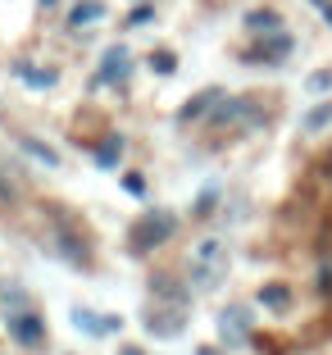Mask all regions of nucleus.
Returning <instances> with one entry per match:
<instances>
[{"label": "nucleus", "mask_w": 332, "mask_h": 355, "mask_svg": "<svg viewBox=\"0 0 332 355\" xmlns=\"http://www.w3.org/2000/svg\"><path fill=\"white\" fill-rule=\"evenodd\" d=\"M223 273H228V246L218 237H205L196 246V255H191V287H196V292H209V287L223 282Z\"/></svg>", "instance_id": "obj_1"}, {"label": "nucleus", "mask_w": 332, "mask_h": 355, "mask_svg": "<svg viewBox=\"0 0 332 355\" xmlns=\"http://www.w3.org/2000/svg\"><path fill=\"white\" fill-rule=\"evenodd\" d=\"M173 232H177V214L173 209H146L141 219L132 223V246L137 255H146V251H155V246H164V241H173Z\"/></svg>", "instance_id": "obj_2"}, {"label": "nucleus", "mask_w": 332, "mask_h": 355, "mask_svg": "<svg viewBox=\"0 0 332 355\" xmlns=\"http://www.w3.org/2000/svg\"><path fill=\"white\" fill-rule=\"evenodd\" d=\"M209 119H214V128H255L260 123V105L241 101V96H223V101L209 110Z\"/></svg>", "instance_id": "obj_3"}, {"label": "nucleus", "mask_w": 332, "mask_h": 355, "mask_svg": "<svg viewBox=\"0 0 332 355\" xmlns=\"http://www.w3.org/2000/svg\"><path fill=\"white\" fill-rule=\"evenodd\" d=\"M141 324L150 337H177L182 328H187V305H150V310L141 314Z\"/></svg>", "instance_id": "obj_4"}, {"label": "nucleus", "mask_w": 332, "mask_h": 355, "mask_svg": "<svg viewBox=\"0 0 332 355\" xmlns=\"http://www.w3.org/2000/svg\"><path fill=\"white\" fill-rule=\"evenodd\" d=\"M250 328H255V314H250L246 305H228V310L218 314V337H223V346L250 342Z\"/></svg>", "instance_id": "obj_5"}, {"label": "nucleus", "mask_w": 332, "mask_h": 355, "mask_svg": "<svg viewBox=\"0 0 332 355\" xmlns=\"http://www.w3.org/2000/svg\"><path fill=\"white\" fill-rule=\"evenodd\" d=\"M128 69H132V55H128V46H110V51L101 55V69H96V87L123 83Z\"/></svg>", "instance_id": "obj_6"}, {"label": "nucleus", "mask_w": 332, "mask_h": 355, "mask_svg": "<svg viewBox=\"0 0 332 355\" xmlns=\"http://www.w3.org/2000/svg\"><path fill=\"white\" fill-rule=\"evenodd\" d=\"M291 51H296V42H291L287 32H269V37H260V46H255L246 60L250 64H282Z\"/></svg>", "instance_id": "obj_7"}, {"label": "nucleus", "mask_w": 332, "mask_h": 355, "mask_svg": "<svg viewBox=\"0 0 332 355\" xmlns=\"http://www.w3.org/2000/svg\"><path fill=\"white\" fill-rule=\"evenodd\" d=\"M10 333H14V342H19V346H42V337H46V324H42V314L19 310V314L10 319Z\"/></svg>", "instance_id": "obj_8"}, {"label": "nucleus", "mask_w": 332, "mask_h": 355, "mask_svg": "<svg viewBox=\"0 0 332 355\" xmlns=\"http://www.w3.org/2000/svg\"><path fill=\"white\" fill-rule=\"evenodd\" d=\"M223 101V92H218V87H209V92H196L191 96L187 105H182V110H177V123H191V119H205L209 110H214V105Z\"/></svg>", "instance_id": "obj_9"}, {"label": "nucleus", "mask_w": 332, "mask_h": 355, "mask_svg": "<svg viewBox=\"0 0 332 355\" xmlns=\"http://www.w3.org/2000/svg\"><path fill=\"white\" fill-rule=\"evenodd\" d=\"M150 296H159V301H173V305H187V301H191V292L182 287V282H173L168 273H155V278H150Z\"/></svg>", "instance_id": "obj_10"}, {"label": "nucleus", "mask_w": 332, "mask_h": 355, "mask_svg": "<svg viewBox=\"0 0 332 355\" xmlns=\"http://www.w3.org/2000/svg\"><path fill=\"white\" fill-rule=\"evenodd\" d=\"M73 324L82 328V333H91V337H110V333L123 328V319H96L91 310H73Z\"/></svg>", "instance_id": "obj_11"}, {"label": "nucleus", "mask_w": 332, "mask_h": 355, "mask_svg": "<svg viewBox=\"0 0 332 355\" xmlns=\"http://www.w3.org/2000/svg\"><path fill=\"white\" fill-rule=\"evenodd\" d=\"M260 305L273 310V314H287L291 310V287H287V282H264V287H260Z\"/></svg>", "instance_id": "obj_12"}, {"label": "nucleus", "mask_w": 332, "mask_h": 355, "mask_svg": "<svg viewBox=\"0 0 332 355\" xmlns=\"http://www.w3.org/2000/svg\"><path fill=\"white\" fill-rule=\"evenodd\" d=\"M241 23H246V32H255V37H269V32H282V14H278V10H250Z\"/></svg>", "instance_id": "obj_13"}, {"label": "nucleus", "mask_w": 332, "mask_h": 355, "mask_svg": "<svg viewBox=\"0 0 332 355\" xmlns=\"http://www.w3.org/2000/svg\"><path fill=\"white\" fill-rule=\"evenodd\" d=\"M328 128H332V101H319L314 110H305V119H301V132H305V137L328 132Z\"/></svg>", "instance_id": "obj_14"}, {"label": "nucleus", "mask_w": 332, "mask_h": 355, "mask_svg": "<svg viewBox=\"0 0 332 355\" xmlns=\"http://www.w3.org/2000/svg\"><path fill=\"white\" fill-rule=\"evenodd\" d=\"M19 146H23V155H32L37 164H46V168H60V150H51L42 141V137H19Z\"/></svg>", "instance_id": "obj_15"}, {"label": "nucleus", "mask_w": 332, "mask_h": 355, "mask_svg": "<svg viewBox=\"0 0 332 355\" xmlns=\"http://www.w3.org/2000/svg\"><path fill=\"white\" fill-rule=\"evenodd\" d=\"M119 159H123V137L110 132L101 146H96V168H119Z\"/></svg>", "instance_id": "obj_16"}, {"label": "nucleus", "mask_w": 332, "mask_h": 355, "mask_svg": "<svg viewBox=\"0 0 332 355\" xmlns=\"http://www.w3.org/2000/svg\"><path fill=\"white\" fill-rule=\"evenodd\" d=\"M101 19H105L101 0H82V5H73V10H69V28H87V23H101Z\"/></svg>", "instance_id": "obj_17"}, {"label": "nucleus", "mask_w": 332, "mask_h": 355, "mask_svg": "<svg viewBox=\"0 0 332 355\" xmlns=\"http://www.w3.org/2000/svg\"><path fill=\"white\" fill-rule=\"evenodd\" d=\"M14 78L19 83H28V87H55V69H37V64H14Z\"/></svg>", "instance_id": "obj_18"}, {"label": "nucleus", "mask_w": 332, "mask_h": 355, "mask_svg": "<svg viewBox=\"0 0 332 355\" xmlns=\"http://www.w3.org/2000/svg\"><path fill=\"white\" fill-rule=\"evenodd\" d=\"M0 305H5V319H14L19 310H28V292L19 282H0Z\"/></svg>", "instance_id": "obj_19"}, {"label": "nucleus", "mask_w": 332, "mask_h": 355, "mask_svg": "<svg viewBox=\"0 0 332 355\" xmlns=\"http://www.w3.org/2000/svg\"><path fill=\"white\" fill-rule=\"evenodd\" d=\"M150 73H159V78H168V73H177V55L173 51H150Z\"/></svg>", "instance_id": "obj_20"}, {"label": "nucleus", "mask_w": 332, "mask_h": 355, "mask_svg": "<svg viewBox=\"0 0 332 355\" xmlns=\"http://www.w3.org/2000/svg\"><path fill=\"white\" fill-rule=\"evenodd\" d=\"M60 255H69L73 264H87V260H91L82 241H78V237H64V232H60Z\"/></svg>", "instance_id": "obj_21"}, {"label": "nucleus", "mask_w": 332, "mask_h": 355, "mask_svg": "<svg viewBox=\"0 0 332 355\" xmlns=\"http://www.w3.org/2000/svg\"><path fill=\"white\" fill-rule=\"evenodd\" d=\"M305 92H310V96H328V92H332V69L310 73V78H305Z\"/></svg>", "instance_id": "obj_22"}, {"label": "nucleus", "mask_w": 332, "mask_h": 355, "mask_svg": "<svg viewBox=\"0 0 332 355\" xmlns=\"http://www.w3.org/2000/svg\"><path fill=\"white\" fill-rule=\"evenodd\" d=\"M214 205H218V187H205L196 196V219H205V214H214Z\"/></svg>", "instance_id": "obj_23"}, {"label": "nucleus", "mask_w": 332, "mask_h": 355, "mask_svg": "<svg viewBox=\"0 0 332 355\" xmlns=\"http://www.w3.org/2000/svg\"><path fill=\"white\" fill-rule=\"evenodd\" d=\"M123 191L141 200V196H146V178H141V173H123Z\"/></svg>", "instance_id": "obj_24"}, {"label": "nucleus", "mask_w": 332, "mask_h": 355, "mask_svg": "<svg viewBox=\"0 0 332 355\" xmlns=\"http://www.w3.org/2000/svg\"><path fill=\"white\" fill-rule=\"evenodd\" d=\"M319 292H323V296H332V255L319 264Z\"/></svg>", "instance_id": "obj_25"}, {"label": "nucleus", "mask_w": 332, "mask_h": 355, "mask_svg": "<svg viewBox=\"0 0 332 355\" xmlns=\"http://www.w3.org/2000/svg\"><path fill=\"white\" fill-rule=\"evenodd\" d=\"M155 19V10H150V5H137L132 14H128V28H141V23H150Z\"/></svg>", "instance_id": "obj_26"}, {"label": "nucleus", "mask_w": 332, "mask_h": 355, "mask_svg": "<svg viewBox=\"0 0 332 355\" xmlns=\"http://www.w3.org/2000/svg\"><path fill=\"white\" fill-rule=\"evenodd\" d=\"M0 200H5V205H14V200H19V191H14V182H5V173H0Z\"/></svg>", "instance_id": "obj_27"}, {"label": "nucleus", "mask_w": 332, "mask_h": 355, "mask_svg": "<svg viewBox=\"0 0 332 355\" xmlns=\"http://www.w3.org/2000/svg\"><path fill=\"white\" fill-rule=\"evenodd\" d=\"M119 355H146V351H141V346H123V351H119Z\"/></svg>", "instance_id": "obj_28"}, {"label": "nucleus", "mask_w": 332, "mask_h": 355, "mask_svg": "<svg viewBox=\"0 0 332 355\" xmlns=\"http://www.w3.org/2000/svg\"><path fill=\"white\" fill-rule=\"evenodd\" d=\"M323 19H328V28H332V0H328V5H323Z\"/></svg>", "instance_id": "obj_29"}, {"label": "nucleus", "mask_w": 332, "mask_h": 355, "mask_svg": "<svg viewBox=\"0 0 332 355\" xmlns=\"http://www.w3.org/2000/svg\"><path fill=\"white\" fill-rule=\"evenodd\" d=\"M310 5H319V10H323V5H328V0H310Z\"/></svg>", "instance_id": "obj_30"}]
</instances>
